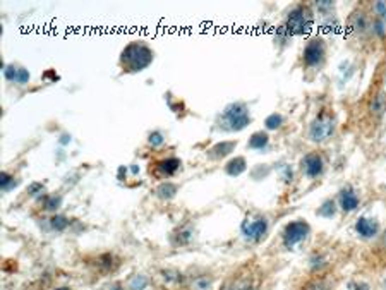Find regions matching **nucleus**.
I'll list each match as a JSON object with an SVG mask.
<instances>
[{
    "instance_id": "nucleus-1",
    "label": "nucleus",
    "mask_w": 386,
    "mask_h": 290,
    "mask_svg": "<svg viewBox=\"0 0 386 290\" xmlns=\"http://www.w3.org/2000/svg\"><path fill=\"white\" fill-rule=\"evenodd\" d=\"M153 62V52L143 43H131L124 48L120 55V66L127 72H138L146 69Z\"/></svg>"
},
{
    "instance_id": "nucleus-2",
    "label": "nucleus",
    "mask_w": 386,
    "mask_h": 290,
    "mask_svg": "<svg viewBox=\"0 0 386 290\" xmlns=\"http://www.w3.org/2000/svg\"><path fill=\"white\" fill-rule=\"evenodd\" d=\"M314 23L312 11L307 6H297L287 16V31L290 35H307Z\"/></svg>"
},
{
    "instance_id": "nucleus-3",
    "label": "nucleus",
    "mask_w": 386,
    "mask_h": 290,
    "mask_svg": "<svg viewBox=\"0 0 386 290\" xmlns=\"http://www.w3.org/2000/svg\"><path fill=\"white\" fill-rule=\"evenodd\" d=\"M256 288H257V281H256L254 269L244 266L240 268L239 271H235L232 276H228V278L223 281L220 290H256Z\"/></svg>"
},
{
    "instance_id": "nucleus-4",
    "label": "nucleus",
    "mask_w": 386,
    "mask_h": 290,
    "mask_svg": "<svg viewBox=\"0 0 386 290\" xmlns=\"http://www.w3.org/2000/svg\"><path fill=\"white\" fill-rule=\"evenodd\" d=\"M223 122L227 124L230 131H242L251 122V115H249L247 107L244 103L228 105L223 112Z\"/></svg>"
},
{
    "instance_id": "nucleus-5",
    "label": "nucleus",
    "mask_w": 386,
    "mask_h": 290,
    "mask_svg": "<svg viewBox=\"0 0 386 290\" xmlns=\"http://www.w3.org/2000/svg\"><path fill=\"white\" fill-rule=\"evenodd\" d=\"M335 132V119L331 114H319L314 119V122L311 124L309 129V139L314 141V143H323V141L329 139Z\"/></svg>"
},
{
    "instance_id": "nucleus-6",
    "label": "nucleus",
    "mask_w": 386,
    "mask_h": 290,
    "mask_svg": "<svg viewBox=\"0 0 386 290\" xmlns=\"http://www.w3.org/2000/svg\"><path fill=\"white\" fill-rule=\"evenodd\" d=\"M324 54H326V48H324V43L323 40L319 38H314L305 45L304 48V62L305 66L309 67H314V66H319L324 59Z\"/></svg>"
},
{
    "instance_id": "nucleus-7",
    "label": "nucleus",
    "mask_w": 386,
    "mask_h": 290,
    "mask_svg": "<svg viewBox=\"0 0 386 290\" xmlns=\"http://www.w3.org/2000/svg\"><path fill=\"white\" fill-rule=\"evenodd\" d=\"M309 233V225L305 221H292L285 227L283 232V240L287 247H292L293 244L300 242L302 239H305Z\"/></svg>"
},
{
    "instance_id": "nucleus-8",
    "label": "nucleus",
    "mask_w": 386,
    "mask_h": 290,
    "mask_svg": "<svg viewBox=\"0 0 386 290\" xmlns=\"http://www.w3.org/2000/svg\"><path fill=\"white\" fill-rule=\"evenodd\" d=\"M155 283L160 290H175L182 283V275L175 269H163L156 275Z\"/></svg>"
},
{
    "instance_id": "nucleus-9",
    "label": "nucleus",
    "mask_w": 386,
    "mask_h": 290,
    "mask_svg": "<svg viewBox=\"0 0 386 290\" xmlns=\"http://www.w3.org/2000/svg\"><path fill=\"white\" fill-rule=\"evenodd\" d=\"M268 230V221L264 218H257V220H246L242 223V232L247 239L251 240H259L261 237L266 233Z\"/></svg>"
},
{
    "instance_id": "nucleus-10",
    "label": "nucleus",
    "mask_w": 386,
    "mask_h": 290,
    "mask_svg": "<svg viewBox=\"0 0 386 290\" xmlns=\"http://www.w3.org/2000/svg\"><path fill=\"white\" fill-rule=\"evenodd\" d=\"M302 170L309 179H314V177L321 175L323 174V158L317 153L305 155L302 160Z\"/></svg>"
},
{
    "instance_id": "nucleus-11",
    "label": "nucleus",
    "mask_w": 386,
    "mask_h": 290,
    "mask_svg": "<svg viewBox=\"0 0 386 290\" xmlns=\"http://www.w3.org/2000/svg\"><path fill=\"white\" fill-rule=\"evenodd\" d=\"M180 167H182V163H180V160H177V158L162 160V162L155 163V175L156 177H170V175H174Z\"/></svg>"
},
{
    "instance_id": "nucleus-12",
    "label": "nucleus",
    "mask_w": 386,
    "mask_h": 290,
    "mask_svg": "<svg viewBox=\"0 0 386 290\" xmlns=\"http://www.w3.org/2000/svg\"><path fill=\"white\" fill-rule=\"evenodd\" d=\"M355 230L359 232V235H362V237H374L377 233V223L374 220L362 216V218L357 220Z\"/></svg>"
},
{
    "instance_id": "nucleus-13",
    "label": "nucleus",
    "mask_w": 386,
    "mask_h": 290,
    "mask_svg": "<svg viewBox=\"0 0 386 290\" xmlns=\"http://www.w3.org/2000/svg\"><path fill=\"white\" fill-rule=\"evenodd\" d=\"M340 204L343 211H353L357 208V204H359V197L355 196V192L350 187H347L340 194Z\"/></svg>"
},
{
    "instance_id": "nucleus-14",
    "label": "nucleus",
    "mask_w": 386,
    "mask_h": 290,
    "mask_svg": "<svg viewBox=\"0 0 386 290\" xmlns=\"http://www.w3.org/2000/svg\"><path fill=\"white\" fill-rule=\"evenodd\" d=\"M266 144H268V134L263 131L254 132V134L251 136V139H249V148H252V150H263Z\"/></svg>"
},
{
    "instance_id": "nucleus-15",
    "label": "nucleus",
    "mask_w": 386,
    "mask_h": 290,
    "mask_svg": "<svg viewBox=\"0 0 386 290\" xmlns=\"http://www.w3.org/2000/svg\"><path fill=\"white\" fill-rule=\"evenodd\" d=\"M246 170V160L244 158H235L227 165V174L228 175H239Z\"/></svg>"
},
{
    "instance_id": "nucleus-16",
    "label": "nucleus",
    "mask_w": 386,
    "mask_h": 290,
    "mask_svg": "<svg viewBox=\"0 0 386 290\" xmlns=\"http://www.w3.org/2000/svg\"><path fill=\"white\" fill-rule=\"evenodd\" d=\"M386 110V100L383 95H376L371 102V112H374L376 115H381Z\"/></svg>"
},
{
    "instance_id": "nucleus-17",
    "label": "nucleus",
    "mask_w": 386,
    "mask_h": 290,
    "mask_svg": "<svg viewBox=\"0 0 386 290\" xmlns=\"http://www.w3.org/2000/svg\"><path fill=\"white\" fill-rule=\"evenodd\" d=\"M302 290H331V287L326 283L324 280H311V281H307V283L304 285V288Z\"/></svg>"
},
{
    "instance_id": "nucleus-18",
    "label": "nucleus",
    "mask_w": 386,
    "mask_h": 290,
    "mask_svg": "<svg viewBox=\"0 0 386 290\" xmlns=\"http://www.w3.org/2000/svg\"><path fill=\"white\" fill-rule=\"evenodd\" d=\"M177 192V187L174 184H162L158 189H156V194L160 197H172Z\"/></svg>"
},
{
    "instance_id": "nucleus-19",
    "label": "nucleus",
    "mask_w": 386,
    "mask_h": 290,
    "mask_svg": "<svg viewBox=\"0 0 386 290\" xmlns=\"http://www.w3.org/2000/svg\"><path fill=\"white\" fill-rule=\"evenodd\" d=\"M281 122H283V117H281L280 114H273V115H269L268 119H266V127L268 129H278L280 126H281Z\"/></svg>"
},
{
    "instance_id": "nucleus-20",
    "label": "nucleus",
    "mask_w": 386,
    "mask_h": 290,
    "mask_svg": "<svg viewBox=\"0 0 386 290\" xmlns=\"http://www.w3.org/2000/svg\"><path fill=\"white\" fill-rule=\"evenodd\" d=\"M67 225H69V221H67L66 216H55V218H52V227H54L55 230H64Z\"/></svg>"
},
{
    "instance_id": "nucleus-21",
    "label": "nucleus",
    "mask_w": 386,
    "mask_h": 290,
    "mask_svg": "<svg viewBox=\"0 0 386 290\" xmlns=\"http://www.w3.org/2000/svg\"><path fill=\"white\" fill-rule=\"evenodd\" d=\"M16 83L19 84H26L28 81H30V72H28L26 69H18V72H16Z\"/></svg>"
},
{
    "instance_id": "nucleus-22",
    "label": "nucleus",
    "mask_w": 386,
    "mask_h": 290,
    "mask_svg": "<svg viewBox=\"0 0 386 290\" xmlns=\"http://www.w3.org/2000/svg\"><path fill=\"white\" fill-rule=\"evenodd\" d=\"M333 208H335V206H333V203H331V201H328V203L323 204V208L319 209V213L323 216H331L333 213H335V209H333Z\"/></svg>"
},
{
    "instance_id": "nucleus-23",
    "label": "nucleus",
    "mask_w": 386,
    "mask_h": 290,
    "mask_svg": "<svg viewBox=\"0 0 386 290\" xmlns=\"http://www.w3.org/2000/svg\"><path fill=\"white\" fill-rule=\"evenodd\" d=\"M150 143L153 144V146H160V144L163 143V136L160 134V132H153V134L150 136Z\"/></svg>"
},
{
    "instance_id": "nucleus-24",
    "label": "nucleus",
    "mask_w": 386,
    "mask_h": 290,
    "mask_svg": "<svg viewBox=\"0 0 386 290\" xmlns=\"http://www.w3.org/2000/svg\"><path fill=\"white\" fill-rule=\"evenodd\" d=\"M208 287H210V281H208L206 278H198L194 281V288L196 290H206Z\"/></svg>"
},
{
    "instance_id": "nucleus-25",
    "label": "nucleus",
    "mask_w": 386,
    "mask_h": 290,
    "mask_svg": "<svg viewBox=\"0 0 386 290\" xmlns=\"http://www.w3.org/2000/svg\"><path fill=\"white\" fill-rule=\"evenodd\" d=\"M144 285H146V280H144V276H138V278L132 281V290H143Z\"/></svg>"
},
{
    "instance_id": "nucleus-26",
    "label": "nucleus",
    "mask_w": 386,
    "mask_h": 290,
    "mask_svg": "<svg viewBox=\"0 0 386 290\" xmlns=\"http://www.w3.org/2000/svg\"><path fill=\"white\" fill-rule=\"evenodd\" d=\"M12 180H14V179H12L9 174H2V177H0V184H2L4 189H9Z\"/></svg>"
},
{
    "instance_id": "nucleus-27",
    "label": "nucleus",
    "mask_w": 386,
    "mask_h": 290,
    "mask_svg": "<svg viewBox=\"0 0 386 290\" xmlns=\"http://www.w3.org/2000/svg\"><path fill=\"white\" fill-rule=\"evenodd\" d=\"M59 203H60V199L59 197H50V199H47V209H55L59 206Z\"/></svg>"
},
{
    "instance_id": "nucleus-28",
    "label": "nucleus",
    "mask_w": 386,
    "mask_h": 290,
    "mask_svg": "<svg viewBox=\"0 0 386 290\" xmlns=\"http://www.w3.org/2000/svg\"><path fill=\"white\" fill-rule=\"evenodd\" d=\"M348 290H369V287L365 283H352Z\"/></svg>"
},
{
    "instance_id": "nucleus-29",
    "label": "nucleus",
    "mask_w": 386,
    "mask_h": 290,
    "mask_svg": "<svg viewBox=\"0 0 386 290\" xmlns=\"http://www.w3.org/2000/svg\"><path fill=\"white\" fill-rule=\"evenodd\" d=\"M374 7H376V11L379 12V16H386V6L383 2H377Z\"/></svg>"
},
{
    "instance_id": "nucleus-30",
    "label": "nucleus",
    "mask_w": 386,
    "mask_h": 290,
    "mask_svg": "<svg viewBox=\"0 0 386 290\" xmlns=\"http://www.w3.org/2000/svg\"><path fill=\"white\" fill-rule=\"evenodd\" d=\"M57 290H69V288H57Z\"/></svg>"
}]
</instances>
